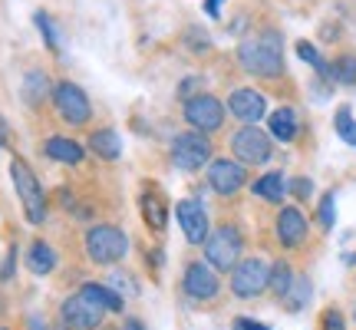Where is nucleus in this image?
Instances as JSON below:
<instances>
[{"mask_svg": "<svg viewBox=\"0 0 356 330\" xmlns=\"http://www.w3.org/2000/svg\"><path fill=\"white\" fill-rule=\"evenodd\" d=\"M238 63L244 66V73L261 79H277L284 77V40L277 30H264L257 37L241 40L238 47Z\"/></svg>", "mask_w": 356, "mask_h": 330, "instance_id": "1", "label": "nucleus"}, {"mask_svg": "<svg viewBox=\"0 0 356 330\" xmlns=\"http://www.w3.org/2000/svg\"><path fill=\"white\" fill-rule=\"evenodd\" d=\"M10 178H13L17 195H20L26 221H30V225H40V221L47 218V195L40 189V178L33 175V168H30L24 159H13L10 162Z\"/></svg>", "mask_w": 356, "mask_h": 330, "instance_id": "2", "label": "nucleus"}, {"mask_svg": "<svg viewBox=\"0 0 356 330\" xmlns=\"http://www.w3.org/2000/svg\"><path fill=\"white\" fill-rule=\"evenodd\" d=\"M241 251H244V242H241V231L234 225H221V228H215L204 238V261L215 271H231L241 261Z\"/></svg>", "mask_w": 356, "mask_h": 330, "instance_id": "3", "label": "nucleus"}, {"mask_svg": "<svg viewBox=\"0 0 356 330\" xmlns=\"http://www.w3.org/2000/svg\"><path fill=\"white\" fill-rule=\"evenodd\" d=\"M129 251V238L122 228L115 225H92L86 231V254L96 265H115L122 261Z\"/></svg>", "mask_w": 356, "mask_h": 330, "instance_id": "4", "label": "nucleus"}, {"mask_svg": "<svg viewBox=\"0 0 356 330\" xmlns=\"http://www.w3.org/2000/svg\"><path fill=\"white\" fill-rule=\"evenodd\" d=\"M231 152L241 165H267L270 155H274V142H270V132L257 126H241L234 136H231Z\"/></svg>", "mask_w": 356, "mask_h": 330, "instance_id": "5", "label": "nucleus"}, {"mask_svg": "<svg viewBox=\"0 0 356 330\" xmlns=\"http://www.w3.org/2000/svg\"><path fill=\"white\" fill-rule=\"evenodd\" d=\"M267 284H270V265L264 258H244V261L231 267V291L244 297V301L264 294Z\"/></svg>", "mask_w": 356, "mask_h": 330, "instance_id": "6", "label": "nucleus"}, {"mask_svg": "<svg viewBox=\"0 0 356 330\" xmlns=\"http://www.w3.org/2000/svg\"><path fill=\"white\" fill-rule=\"evenodd\" d=\"M211 139L204 136V132H181V136H175V142H172V162H175V168H181V172H198L208 159H211Z\"/></svg>", "mask_w": 356, "mask_h": 330, "instance_id": "7", "label": "nucleus"}, {"mask_svg": "<svg viewBox=\"0 0 356 330\" xmlns=\"http://www.w3.org/2000/svg\"><path fill=\"white\" fill-rule=\"evenodd\" d=\"M185 119H188V126H195L198 132L204 136H211L218 129L225 126V106L218 96L211 93H198V96H188L185 100Z\"/></svg>", "mask_w": 356, "mask_h": 330, "instance_id": "8", "label": "nucleus"}, {"mask_svg": "<svg viewBox=\"0 0 356 330\" xmlns=\"http://www.w3.org/2000/svg\"><path fill=\"white\" fill-rule=\"evenodd\" d=\"M106 314H109V311H106V307H102L99 301L86 291V288L63 301V320L73 330H96Z\"/></svg>", "mask_w": 356, "mask_h": 330, "instance_id": "9", "label": "nucleus"}, {"mask_svg": "<svg viewBox=\"0 0 356 330\" xmlns=\"http://www.w3.org/2000/svg\"><path fill=\"white\" fill-rule=\"evenodd\" d=\"M53 102H56V113L63 116L70 126H86L89 116H92L89 96L76 83H60V86L53 89Z\"/></svg>", "mask_w": 356, "mask_h": 330, "instance_id": "10", "label": "nucleus"}, {"mask_svg": "<svg viewBox=\"0 0 356 330\" xmlns=\"http://www.w3.org/2000/svg\"><path fill=\"white\" fill-rule=\"evenodd\" d=\"M208 185L218 195H238L248 185V172L238 159H215L208 165Z\"/></svg>", "mask_w": 356, "mask_h": 330, "instance_id": "11", "label": "nucleus"}, {"mask_svg": "<svg viewBox=\"0 0 356 330\" xmlns=\"http://www.w3.org/2000/svg\"><path fill=\"white\" fill-rule=\"evenodd\" d=\"M181 288L188 297L195 301H211L221 291V281H218V271L208 261H195V265L185 267V278H181Z\"/></svg>", "mask_w": 356, "mask_h": 330, "instance_id": "12", "label": "nucleus"}, {"mask_svg": "<svg viewBox=\"0 0 356 330\" xmlns=\"http://www.w3.org/2000/svg\"><path fill=\"white\" fill-rule=\"evenodd\" d=\"M178 225H181V235L188 244H204V238L211 235V225H208V212L204 205H198L195 198H181L175 205Z\"/></svg>", "mask_w": 356, "mask_h": 330, "instance_id": "13", "label": "nucleus"}, {"mask_svg": "<svg viewBox=\"0 0 356 330\" xmlns=\"http://www.w3.org/2000/svg\"><path fill=\"white\" fill-rule=\"evenodd\" d=\"M228 109L234 119H241L244 126H254L267 116V96L251 86H241L228 96Z\"/></svg>", "mask_w": 356, "mask_h": 330, "instance_id": "14", "label": "nucleus"}, {"mask_svg": "<svg viewBox=\"0 0 356 330\" xmlns=\"http://www.w3.org/2000/svg\"><path fill=\"white\" fill-rule=\"evenodd\" d=\"M277 242L284 248H300L307 242V218L300 208H280L277 215Z\"/></svg>", "mask_w": 356, "mask_h": 330, "instance_id": "15", "label": "nucleus"}, {"mask_svg": "<svg viewBox=\"0 0 356 330\" xmlns=\"http://www.w3.org/2000/svg\"><path fill=\"white\" fill-rule=\"evenodd\" d=\"M267 132H270V139L277 142H293L297 132H300V119H297L291 106H280V109L267 116Z\"/></svg>", "mask_w": 356, "mask_h": 330, "instance_id": "16", "label": "nucleus"}, {"mask_svg": "<svg viewBox=\"0 0 356 330\" xmlns=\"http://www.w3.org/2000/svg\"><path fill=\"white\" fill-rule=\"evenodd\" d=\"M43 152L60 165H79L86 159V149H83L79 142L66 139V136H50V139L43 142Z\"/></svg>", "mask_w": 356, "mask_h": 330, "instance_id": "17", "label": "nucleus"}, {"mask_svg": "<svg viewBox=\"0 0 356 330\" xmlns=\"http://www.w3.org/2000/svg\"><path fill=\"white\" fill-rule=\"evenodd\" d=\"M20 96H24L26 106H40L43 100H50L53 96V83L50 77L43 73V70H30L20 83Z\"/></svg>", "mask_w": 356, "mask_h": 330, "instance_id": "18", "label": "nucleus"}, {"mask_svg": "<svg viewBox=\"0 0 356 330\" xmlns=\"http://www.w3.org/2000/svg\"><path fill=\"white\" fill-rule=\"evenodd\" d=\"M89 152L106 159V162H115V159L122 155V139H119V132H115V129H96V132L89 136Z\"/></svg>", "mask_w": 356, "mask_h": 330, "instance_id": "19", "label": "nucleus"}, {"mask_svg": "<svg viewBox=\"0 0 356 330\" xmlns=\"http://www.w3.org/2000/svg\"><path fill=\"white\" fill-rule=\"evenodd\" d=\"M254 195H261V198H267V202H284V195H287V178H284V172H267V175L254 178Z\"/></svg>", "mask_w": 356, "mask_h": 330, "instance_id": "20", "label": "nucleus"}, {"mask_svg": "<svg viewBox=\"0 0 356 330\" xmlns=\"http://www.w3.org/2000/svg\"><path fill=\"white\" fill-rule=\"evenodd\" d=\"M26 267L33 274H50L53 267H56V251L47 242H33L30 251H26Z\"/></svg>", "mask_w": 356, "mask_h": 330, "instance_id": "21", "label": "nucleus"}, {"mask_svg": "<svg viewBox=\"0 0 356 330\" xmlns=\"http://www.w3.org/2000/svg\"><path fill=\"white\" fill-rule=\"evenodd\" d=\"M330 79L333 83H343V86H356V56L343 53L330 63Z\"/></svg>", "mask_w": 356, "mask_h": 330, "instance_id": "22", "label": "nucleus"}, {"mask_svg": "<svg viewBox=\"0 0 356 330\" xmlns=\"http://www.w3.org/2000/svg\"><path fill=\"white\" fill-rule=\"evenodd\" d=\"M333 126H337V136H340L346 146L356 149V119H353V109H350V106H340V109H337Z\"/></svg>", "mask_w": 356, "mask_h": 330, "instance_id": "23", "label": "nucleus"}, {"mask_svg": "<svg viewBox=\"0 0 356 330\" xmlns=\"http://www.w3.org/2000/svg\"><path fill=\"white\" fill-rule=\"evenodd\" d=\"M280 301L291 307V311H300V307L310 301V281H307V278H293V284L284 291V297H280Z\"/></svg>", "mask_w": 356, "mask_h": 330, "instance_id": "24", "label": "nucleus"}, {"mask_svg": "<svg viewBox=\"0 0 356 330\" xmlns=\"http://www.w3.org/2000/svg\"><path fill=\"white\" fill-rule=\"evenodd\" d=\"M142 205H145V221H149L155 231L165 228V205H162V198H159V195H152V191H145Z\"/></svg>", "mask_w": 356, "mask_h": 330, "instance_id": "25", "label": "nucleus"}, {"mask_svg": "<svg viewBox=\"0 0 356 330\" xmlns=\"http://www.w3.org/2000/svg\"><path fill=\"white\" fill-rule=\"evenodd\" d=\"M83 288H86V291L92 294V297H96V301H99L109 314H119V311H122V297H119L115 291H109L106 284H83Z\"/></svg>", "mask_w": 356, "mask_h": 330, "instance_id": "26", "label": "nucleus"}, {"mask_svg": "<svg viewBox=\"0 0 356 330\" xmlns=\"http://www.w3.org/2000/svg\"><path fill=\"white\" fill-rule=\"evenodd\" d=\"M291 284H293V271H291V267L284 265V261H280V265H270V284H267L270 291L277 294V297H284V291H287Z\"/></svg>", "mask_w": 356, "mask_h": 330, "instance_id": "27", "label": "nucleus"}, {"mask_svg": "<svg viewBox=\"0 0 356 330\" xmlns=\"http://www.w3.org/2000/svg\"><path fill=\"white\" fill-rule=\"evenodd\" d=\"M297 56H300L304 63L314 66V70H317L320 77H330V63H323V56H320V53L314 50V43H307V40H300V43H297Z\"/></svg>", "mask_w": 356, "mask_h": 330, "instance_id": "28", "label": "nucleus"}, {"mask_svg": "<svg viewBox=\"0 0 356 330\" xmlns=\"http://www.w3.org/2000/svg\"><path fill=\"white\" fill-rule=\"evenodd\" d=\"M337 191H327L323 198H320V208H317V218H320V225L330 231L333 225H337Z\"/></svg>", "mask_w": 356, "mask_h": 330, "instance_id": "29", "label": "nucleus"}, {"mask_svg": "<svg viewBox=\"0 0 356 330\" xmlns=\"http://www.w3.org/2000/svg\"><path fill=\"white\" fill-rule=\"evenodd\" d=\"M33 20H37V30L43 33V40H47V47H50V50H60V37H56V26H53L50 17H47V13L40 10V13H33Z\"/></svg>", "mask_w": 356, "mask_h": 330, "instance_id": "30", "label": "nucleus"}, {"mask_svg": "<svg viewBox=\"0 0 356 330\" xmlns=\"http://www.w3.org/2000/svg\"><path fill=\"white\" fill-rule=\"evenodd\" d=\"M323 330H346L340 311H327V314H323Z\"/></svg>", "mask_w": 356, "mask_h": 330, "instance_id": "31", "label": "nucleus"}, {"mask_svg": "<svg viewBox=\"0 0 356 330\" xmlns=\"http://www.w3.org/2000/svg\"><path fill=\"white\" fill-rule=\"evenodd\" d=\"M234 330H267V324H257V320L238 317V320H234Z\"/></svg>", "mask_w": 356, "mask_h": 330, "instance_id": "32", "label": "nucleus"}, {"mask_svg": "<svg viewBox=\"0 0 356 330\" xmlns=\"http://www.w3.org/2000/svg\"><path fill=\"white\" fill-rule=\"evenodd\" d=\"M291 189L297 191V195H300V198H307V195H310V191H314V185H310V182H307V178H297V182H293Z\"/></svg>", "mask_w": 356, "mask_h": 330, "instance_id": "33", "label": "nucleus"}, {"mask_svg": "<svg viewBox=\"0 0 356 330\" xmlns=\"http://www.w3.org/2000/svg\"><path fill=\"white\" fill-rule=\"evenodd\" d=\"M204 13H208V17H218V13H221V0H204Z\"/></svg>", "mask_w": 356, "mask_h": 330, "instance_id": "34", "label": "nucleus"}, {"mask_svg": "<svg viewBox=\"0 0 356 330\" xmlns=\"http://www.w3.org/2000/svg\"><path fill=\"white\" fill-rule=\"evenodd\" d=\"M3 142H7V119L0 116V146H3Z\"/></svg>", "mask_w": 356, "mask_h": 330, "instance_id": "35", "label": "nucleus"}]
</instances>
